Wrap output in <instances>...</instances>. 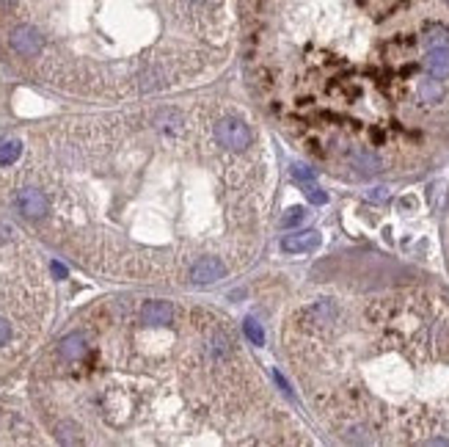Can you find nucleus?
Wrapping results in <instances>:
<instances>
[{
	"instance_id": "obj_16",
	"label": "nucleus",
	"mask_w": 449,
	"mask_h": 447,
	"mask_svg": "<svg viewBox=\"0 0 449 447\" xmlns=\"http://www.w3.org/2000/svg\"><path fill=\"white\" fill-rule=\"evenodd\" d=\"M52 270H55L58 276H66V268H64V266H58V263H52Z\"/></svg>"
},
{
	"instance_id": "obj_8",
	"label": "nucleus",
	"mask_w": 449,
	"mask_h": 447,
	"mask_svg": "<svg viewBox=\"0 0 449 447\" xmlns=\"http://www.w3.org/2000/svg\"><path fill=\"white\" fill-rule=\"evenodd\" d=\"M86 354H89V345H86V337L80 331L64 337L61 345H58V357L64 359V362H80Z\"/></svg>"
},
{
	"instance_id": "obj_1",
	"label": "nucleus",
	"mask_w": 449,
	"mask_h": 447,
	"mask_svg": "<svg viewBox=\"0 0 449 447\" xmlns=\"http://www.w3.org/2000/svg\"><path fill=\"white\" fill-rule=\"evenodd\" d=\"M215 138L224 144L226 149H234V152H245L254 141V135L248 130V125L243 119H234V116H226L215 122Z\"/></svg>"
},
{
	"instance_id": "obj_3",
	"label": "nucleus",
	"mask_w": 449,
	"mask_h": 447,
	"mask_svg": "<svg viewBox=\"0 0 449 447\" xmlns=\"http://www.w3.org/2000/svg\"><path fill=\"white\" fill-rule=\"evenodd\" d=\"M8 45H11V50H14L17 55L34 58V55L42 53L45 36H42V31H39L36 25H17V28L8 34Z\"/></svg>"
},
{
	"instance_id": "obj_14",
	"label": "nucleus",
	"mask_w": 449,
	"mask_h": 447,
	"mask_svg": "<svg viewBox=\"0 0 449 447\" xmlns=\"http://www.w3.org/2000/svg\"><path fill=\"white\" fill-rule=\"evenodd\" d=\"M292 177L304 185V182H312V179H315V172H312L309 166H304V163H295V166H292Z\"/></svg>"
},
{
	"instance_id": "obj_4",
	"label": "nucleus",
	"mask_w": 449,
	"mask_h": 447,
	"mask_svg": "<svg viewBox=\"0 0 449 447\" xmlns=\"http://www.w3.org/2000/svg\"><path fill=\"white\" fill-rule=\"evenodd\" d=\"M14 205L25 219H45L50 210V199L39 188H20L14 196Z\"/></svg>"
},
{
	"instance_id": "obj_9",
	"label": "nucleus",
	"mask_w": 449,
	"mask_h": 447,
	"mask_svg": "<svg viewBox=\"0 0 449 447\" xmlns=\"http://www.w3.org/2000/svg\"><path fill=\"white\" fill-rule=\"evenodd\" d=\"M422 47L430 50V47H449V25L444 22H427L422 28Z\"/></svg>"
},
{
	"instance_id": "obj_17",
	"label": "nucleus",
	"mask_w": 449,
	"mask_h": 447,
	"mask_svg": "<svg viewBox=\"0 0 449 447\" xmlns=\"http://www.w3.org/2000/svg\"><path fill=\"white\" fill-rule=\"evenodd\" d=\"M11 3H17V0H0V6H11Z\"/></svg>"
},
{
	"instance_id": "obj_12",
	"label": "nucleus",
	"mask_w": 449,
	"mask_h": 447,
	"mask_svg": "<svg viewBox=\"0 0 449 447\" xmlns=\"http://www.w3.org/2000/svg\"><path fill=\"white\" fill-rule=\"evenodd\" d=\"M243 329H245V337H248L254 345H265V331H262V326H259L254 317H248V320L243 323Z\"/></svg>"
},
{
	"instance_id": "obj_6",
	"label": "nucleus",
	"mask_w": 449,
	"mask_h": 447,
	"mask_svg": "<svg viewBox=\"0 0 449 447\" xmlns=\"http://www.w3.org/2000/svg\"><path fill=\"white\" fill-rule=\"evenodd\" d=\"M422 69L436 78V81H447L449 78V47H430L422 55Z\"/></svg>"
},
{
	"instance_id": "obj_13",
	"label": "nucleus",
	"mask_w": 449,
	"mask_h": 447,
	"mask_svg": "<svg viewBox=\"0 0 449 447\" xmlns=\"http://www.w3.org/2000/svg\"><path fill=\"white\" fill-rule=\"evenodd\" d=\"M304 193H306V199H309V202H315V205H325V202H328L325 191L317 185L315 179H312V182H304Z\"/></svg>"
},
{
	"instance_id": "obj_5",
	"label": "nucleus",
	"mask_w": 449,
	"mask_h": 447,
	"mask_svg": "<svg viewBox=\"0 0 449 447\" xmlns=\"http://www.w3.org/2000/svg\"><path fill=\"white\" fill-rule=\"evenodd\" d=\"M320 243H322V235H320L317 229H306V232L287 235V238L281 240V249H284L287 254H309V252L320 249Z\"/></svg>"
},
{
	"instance_id": "obj_7",
	"label": "nucleus",
	"mask_w": 449,
	"mask_h": 447,
	"mask_svg": "<svg viewBox=\"0 0 449 447\" xmlns=\"http://www.w3.org/2000/svg\"><path fill=\"white\" fill-rule=\"evenodd\" d=\"M141 320L146 326H169V323H174V304L171 301H146L141 307Z\"/></svg>"
},
{
	"instance_id": "obj_10",
	"label": "nucleus",
	"mask_w": 449,
	"mask_h": 447,
	"mask_svg": "<svg viewBox=\"0 0 449 447\" xmlns=\"http://www.w3.org/2000/svg\"><path fill=\"white\" fill-rule=\"evenodd\" d=\"M20 155H22V144H20L17 138H11V141H3V144H0V166H11Z\"/></svg>"
},
{
	"instance_id": "obj_11",
	"label": "nucleus",
	"mask_w": 449,
	"mask_h": 447,
	"mask_svg": "<svg viewBox=\"0 0 449 447\" xmlns=\"http://www.w3.org/2000/svg\"><path fill=\"white\" fill-rule=\"evenodd\" d=\"M306 216H309V213H306L304 207H292V210H287V216H281V219H278V226H281V229L298 226V224L306 221Z\"/></svg>"
},
{
	"instance_id": "obj_19",
	"label": "nucleus",
	"mask_w": 449,
	"mask_h": 447,
	"mask_svg": "<svg viewBox=\"0 0 449 447\" xmlns=\"http://www.w3.org/2000/svg\"><path fill=\"white\" fill-rule=\"evenodd\" d=\"M447 6H449V0H447Z\"/></svg>"
},
{
	"instance_id": "obj_15",
	"label": "nucleus",
	"mask_w": 449,
	"mask_h": 447,
	"mask_svg": "<svg viewBox=\"0 0 449 447\" xmlns=\"http://www.w3.org/2000/svg\"><path fill=\"white\" fill-rule=\"evenodd\" d=\"M8 340H11V326H8V320L0 317V345H6Z\"/></svg>"
},
{
	"instance_id": "obj_2",
	"label": "nucleus",
	"mask_w": 449,
	"mask_h": 447,
	"mask_svg": "<svg viewBox=\"0 0 449 447\" xmlns=\"http://www.w3.org/2000/svg\"><path fill=\"white\" fill-rule=\"evenodd\" d=\"M226 263L224 257H215V254H204L199 260L190 263V270H187V279L190 284L196 287H204V284H213V282H221L226 276Z\"/></svg>"
},
{
	"instance_id": "obj_18",
	"label": "nucleus",
	"mask_w": 449,
	"mask_h": 447,
	"mask_svg": "<svg viewBox=\"0 0 449 447\" xmlns=\"http://www.w3.org/2000/svg\"><path fill=\"white\" fill-rule=\"evenodd\" d=\"M193 3H207V0H193Z\"/></svg>"
}]
</instances>
